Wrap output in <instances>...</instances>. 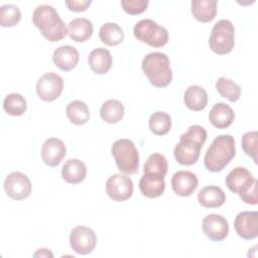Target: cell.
Returning <instances> with one entry per match:
<instances>
[{
	"label": "cell",
	"instance_id": "obj_21",
	"mask_svg": "<svg viewBox=\"0 0 258 258\" xmlns=\"http://www.w3.org/2000/svg\"><path fill=\"white\" fill-rule=\"evenodd\" d=\"M91 70L97 75H104L109 72L112 67L113 58L111 52L103 47L93 49L88 57Z\"/></svg>",
	"mask_w": 258,
	"mask_h": 258
},
{
	"label": "cell",
	"instance_id": "obj_30",
	"mask_svg": "<svg viewBox=\"0 0 258 258\" xmlns=\"http://www.w3.org/2000/svg\"><path fill=\"white\" fill-rule=\"evenodd\" d=\"M26 100L18 93L8 94L4 98L3 109L10 116H21L26 111Z\"/></svg>",
	"mask_w": 258,
	"mask_h": 258
},
{
	"label": "cell",
	"instance_id": "obj_22",
	"mask_svg": "<svg viewBox=\"0 0 258 258\" xmlns=\"http://www.w3.org/2000/svg\"><path fill=\"white\" fill-rule=\"evenodd\" d=\"M86 175L87 167L85 163L77 158L67 160L61 169V176L68 183H80L85 179Z\"/></svg>",
	"mask_w": 258,
	"mask_h": 258
},
{
	"label": "cell",
	"instance_id": "obj_29",
	"mask_svg": "<svg viewBox=\"0 0 258 258\" xmlns=\"http://www.w3.org/2000/svg\"><path fill=\"white\" fill-rule=\"evenodd\" d=\"M148 125L153 134L157 136L165 135L171 128V117L163 111H157L150 116Z\"/></svg>",
	"mask_w": 258,
	"mask_h": 258
},
{
	"label": "cell",
	"instance_id": "obj_8",
	"mask_svg": "<svg viewBox=\"0 0 258 258\" xmlns=\"http://www.w3.org/2000/svg\"><path fill=\"white\" fill-rule=\"evenodd\" d=\"M72 249L81 255H88L93 252L97 244V236L93 229L86 226L75 227L70 234Z\"/></svg>",
	"mask_w": 258,
	"mask_h": 258
},
{
	"label": "cell",
	"instance_id": "obj_36",
	"mask_svg": "<svg viewBox=\"0 0 258 258\" xmlns=\"http://www.w3.org/2000/svg\"><path fill=\"white\" fill-rule=\"evenodd\" d=\"M242 202L247 205H257L258 204V196H257V179L255 178L254 181L243 191L239 195Z\"/></svg>",
	"mask_w": 258,
	"mask_h": 258
},
{
	"label": "cell",
	"instance_id": "obj_20",
	"mask_svg": "<svg viewBox=\"0 0 258 258\" xmlns=\"http://www.w3.org/2000/svg\"><path fill=\"white\" fill-rule=\"evenodd\" d=\"M209 119L214 127L218 129H225L233 123L235 113L229 105L225 103H217L212 107Z\"/></svg>",
	"mask_w": 258,
	"mask_h": 258
},
{
	"label": "cell",
	"instance_id": "obj_23",
	"mask_svg": "<svg viewBox=\"0 0 258 258\" xmlns=\"http://www.w3.org/2000/svg\"><path fill=\"white\" fill-rule=\"evenodd\" d=\"M183 102L185 106L191 111H202L207 107L208 94L206 90L198 85L189 86L183 95Z\"/></svg>",
	"mask_w": 258,
	"mask_h": 258
},
{
	"label": "cell",
	"instance_id": "obj_38",
	"mask_svg": "<svg viewBox=\"0 0 258 258\" xmlns=\"http://www.w3.org/2000/svg\"><path fill=\"white\" fill-rule=\"evenodd\" d=\"M34 257H53V254L48 249H38L37 252L33 254Z\"/></svg>",
	"mask_w": 258,
	"mask_h": 258
},
{
	"label": "cell",
	"instance_id": "obj_34",
	"mask_svg": "<svg viewBox=\"0 0 258 258\" xmlns=\"http://www.w3.org/2000/svg\"><path fill=\"white\" fill-rule=\"evenodd\" d=\"M242 148L244 152L253 158L254 162L257 163V144H258V133L257 131L246 132L242 136Z\"/></svg>",
	"mask_w": 258,
	"mask_h": 258
},
{
	"label": "cell",
	"instance_id": "obj_11",
	"mask_svg": "<svg viewBox=\"0 0 258 258\" xmlns=\"http://www.w3.org/2000/svg\"><path fill=\"white\" fill-rule=\"evenodd\" d=\"M133 182L130 177L119 173L111 175L106 181V192L115 202H124L133 194Z\"/></svg>",
	"mask_w": 258,
	"mask_h": 258
},
{
	"label": "cell",
	"instance_id": "obj_19",
	"mask_svg": "<svg viewBox=\"0 0 258 258\" xmlns=\"http://www.w3.org/2000/svg\"><path fill=\"white\" fill-rule=\"evenodd\" d=\"M198 202L207 209L220 208L226 202V194L216 185H208L198 192Z\"/></svg>",
	"mask_w": 258,
	"mask_h": 258
},
{
	"label": "cell",
	"instance_id": "obj_35",
	"mask_svg": "<svg viewBox=\"0 0 258 258\" xmlns=\"http://www.w3.org/2000/svg\"><path fill=\"white\" fill-rule=\"evenodd\" d=\"M148 0H122L121 5L123 10L130 15H138L147 9Z\"/></svg>",
	"mask_w": 258,
	"mask_h": 258
},
{
	"label": "cell",
	"instance_id": "obj_31",
	"mask_svg": "<svg viewBox=\"0 0 258 258\" xmlns=\"http://www.w3.org/2000/svg\"><path fill=\"white\" fill-rule=\"evenodd\" d=\"M168 169V163L164 155L160 153L151 154L144 163L143 172L148 174H155L165 176Z\"/></svg>",
	"mask_w": 258,
	"mask_h": 258
},
{
	"label": "cell",
	"instance_id": "obj_10",
	"mask_svg": "<svg viewBox=\"0 0 258 258\" xmlns=\"http://www.w3.org/2000/svg\"><path fill=\"white\" fill-rule=\"evenodd\" d=\"M63 89V80L54 73H46L42 75L36 83L37 96L45 102L56 100Z\"/></svg>",
	"mask_w": 258,
	"mask_h": 258
},
{
	"label": "cell",
	"instance_id": "obj_2",
	"mask_svg": "<svg viewBox=\"0 0 258 258\" xmlns=\"http://www.w3.org/2000/svg\"><path fill=\"white\" fill-rule=\"evenodd\" d=\"M32 22L40 33L50 42L61 40L68 34V27L50 5H39L32 13Z\"/></svg>",
	"mask_w": 258,
	"mask_h": 258
},
{
	"label": "cell",
	"instance_id": "obj_25",
	"mask_svg": "<svg viewBox=\"0 0 258 258\" xmlns=\"http://www.w3.org/2000/svg\"><path fill=\"white\" fill-rule=\"evenodd\" d=\"M217 4V0H194L191 1V13L200 22H210L216 17Z\"/></svg>",
	"mask_w": 258,
	"mask_h": 258
},
{
	"label": "cell",
	"instance_id": "obj_17",
	"mask_svg": "<svg viewBox=\"0 0 258 258\" xmlns=\"http://www.w3.org/2000/svg\"><path fill=\"white\" fill-rule=\"evenodd\" d=\"M79 51L72 45H61L52 54L53 63L62 72H69L75 69L79 62Z\"/></svg>",
	"mask_w": 258,
	"mask_h": 258
},
{
	"label": "cell",
	"instance_id": "obj_7",
	"mask_svg": "<svg viewBox=\"0 0 258 258\" xmlns=\"http://www.w3.org/2000/svg\"><path fill=\"white\" fill-rule=\"evenodd\" d=\"M134 36L153 47L164 46L168 41V31L152 19H142L133 28Z\"/></svg>",
	"mask_w": 258,
	"mask_h": 258
},
{
	"label": "cell",
	"instance_id": "obj_3",
	"mask_svg": "<svg viewBox=\"0 0 258 258\" xmlns=\"http://www.w3.org/2000/svg\"><path fill=\"white\" fill-rule=\"evenodd\" d=\"M235 140L231 135L223 134L216 137L208 148L204 163L206 168L212 172L222 171L226 165L235 157Z\"/></svg>",
	"mask_w": 258,
	"mask_h": 258
},
{
	"label": "cell",
	"instance_id": "obj_18",
	"mask_svg": "<svg viewBox=\"0 0 258 258\" xmlns=\"http://www.w3.org/2000/svg\"><path fill=\"white\" fill-rule=\"evenodd\" d=\"M139 189L146 198L155 199L160 197L165 189L164 176L144 173L139 180Z\"/></svg>",
	"mask_w": 258,
	"mask_h": 258
},
{
	"label": "cell",
	"instance_id": "obj_5",
	"mask_svg": "<svg viewBox=\"0 0 258 258\" xmlns=\"http://www.w3.org/2000/svg\"><path fill=\"white\" fill-rule=\"evenodd\" d=\"M111 153L118 169L125 174H135L139 168V154L135 144L126 138L116 140Z\"/></svg>",
	"mask_w": 258,
	"mask_h": 258
},
{
	"label": "cell",
	"instance_id": "obj_33",
	"mask_svg": "<svg viewBox=\"0 0 258 258\" xmlns=\"http://www.w3.org/2000/svg\"><path fill=\"white\" fill-rule=\"evenodd\" d=\"M21 19L20 9L13 4H6L0 7V24L3 27L15 26Z\"/></svg>",
	"mask_w": 258,
	"mask_h": 258
},
{
	"label": "cell",
	"instance_id": "obj_13",
	"mask_svg": "<svg viewBox=\"0 0 258 258\" xmlns=\"http://www.w3.org/2000/svg\"><path fill=\"white\" fill-rule=\"evenodd\" d=\"M203 231L210 240L220 242L228 236L229 224L223 216L210 214L203 220Z\"/></svg>",
	"mask_w": 258,
	"mask_h": 258
},
{
	"label": "cell",
	"instance_id": "obj_37",
	"mask_svg": "<svg viewBox=\"0 0 258 258\" xmlns=\"http://www.w3.org/2000/svg\"><path fill=\"white\" fill-rule=\"evenodd\" d=\"M92 4L91 0H71L66 1L67 7L74 12H83L89 8Z\"/></svg>",
	"mask_w": 258,
	"mask_h": 258
},
{
	"label": "cell",
	"instance_id": "obj_12",
	"mask_svg": "<svg viewBox=\"0 0 258 258\" xmlns=\"http://www.w3.org/2000/svg\"><path fill=\"white\" fill-rule=\"evenodd\" d=\"M234 228L238 236L244 240H253L258 236V212H241L234 221Z\"/></svg>",
	"mask_w": 258,
	"mask_h": 258
},
{
	"label": "cell",
	"instance_id": "obj_15",
	"mask_svg": "<svg viewBox=\"0 0 258 258\" xmlns=\"http://www.w3.org/2000/svg\"><path fill=\"white\" fill-rule=\"evenodd\" d=\"M198 184V176L191 171L179 170L171 177L172 190L179 197H189L197 189Z\"/></svg>",
	"mask_w": 258,
	"mask_h": 258
},
{
	"label": "cell",
	"instance_id": "obj_9",
	"mask_svg": "<svg viewBox=\"0 0 258 258\" xmlns=\"http://www.w3.org/2000/svg\"><path fill=\"white\" fill-rule=\"evenodd\" d=\"M4 190L12 200L21 201L30 196L31 181L23 172L13 171L5 177Z\"/></svg>",
	"mask_w": 258,
	"mask_h": 258
},
{
	"label": "cell",
	"instance_id": "obj_28",
	"mask_svg": "<svg viewBox=\"0 0 258 258\" xmlns=\"http://www.w3.org/2000/svg\"><path fill=\"white\" fill-rule=\"evenodd\" d=\"M99 37L106 45L115 46L124 40V32L117 23L107 22L101 26L99 30Z\"/></svg>",
	"mask_w": 258,
	"mask_h": 258
},
{
	"label": "cell",
	"instance_id": "obj_26",
	"mask_svg": "<svg viewBox=\"0 0 258 258\" xmlns=\"http://www.w3.org/2000/svg\"><path fill=\"white\" fill-rule=\"evenodd\" d=\"M100 115L103 121L109 124H115L123 118L124 106L118 100H115V99L107 100L101 106Z\"/></svg>",
	"mask_w": 258,
	"mask_h": 258
},
{
	"label": "cell",
	"instance_id": "obj_6",
	"mask_svg": "<svg viewBox=\"0 0 258 258\" xmlns=\"http://www.w3.org/2000/svg\"><path fill=\"white\" fill-rule=\"evenodd\" d=\"M210 48L217 54L224 55L232 51L235 45V28L227 19H221L213 26L210 38Z\"/></svg>",
	"mask_w": 258,
	"mask_h": 258
},
{
	"label": "cell",
	"instance_id": "obj_1",
	"mask_svg": "<svg viewBox=\"0 0 258 258\" xmlns=\"http://www.w3.org/2000/svg\"><path fill=\"white\" fill-rule=\"evenodd\" d=\"M207 131L200 125H191L181 134L174 147V158L181 165L195 164L201 154V149L207 140Z\"/></svg>",
	"mask_w": 258,
	"mask_h": 258
},
{
	"label": "cell",
	"instance_id": "obj_14",
	"mask_svg": "<svg viewBox=\"0 0 258 258\" xmlns=\"http://www.w3.org/2000/svg\"><path fill=\"white\" fill-rule=\"evenodd\" d=\"M67 154V147L62 140L58 138L46 139L41 147V157L48 166H57Z\"/></svg>",
	"mask_w": 258,
	"mask_h": 258
},
{
	"label": "cell",
	"instance_id": "obj_24",
	"mask_svg": "<svg viewBox=\"0 0 258 258\" xmlns=\"http://www.w3.org/2000/svg\"><path fill=\"white\" fill-rule=\"evenodd\" d=\"M68 34L74 41L84 42L93 34V23L87 18H75L68 25Z\"/></svg>",
	"mask_w": 258,
	"mask_h": 258
},
{
	"label": "cell",
	"instance_id": "obj_4",
	"mask_svg": "<svg viewBox=\"0 0 258 258\" xmlns=\"http://www.w3.org/2000/svg\"><path fill=\"white\" fill-rule=\"evenodd\" d=\"M142 71L147 77L149 83L156 88L167 87L172 80V71L170 61L165 53L154 51L144 56Z\"/></svg>",
	"mask_w": 258,
	"mask_h": 258
},
{
	"label": "cell",
	"instance_id": "obj_27",
	"mask_svg": "<svg viewBox=\"0 0 258 258\" xmlns=\"http://www.w3.org/2000/svg\"><path fill=\"white\" fill-rule=\"evenodd\" d=\"M69 120L75 125H84L90 119V111L88 105L80 100L70 102L66 109Z\"/></svg>",
	"mask_w": 258,
	"mask_h": 258
},
{
	"label": "cell",
	"instance_id": "obj_16",
	"mask_svg": "<svg viewBox=\"0 0 258 258\" xmlns=\"http://www.w3.org/2000/svg\"><path fill=\"white\" fill-rule=\"evenodd\" d=\"M254 179L252 173L247 168L238 166L228 173L226 177V185L232 192L240 195L254 181Z\"/></svg>",
	"mask_w": 258,
	"mask_h": 258
},
{
	"label": "cell",
	"instance_id": "obj_32",
	"mask_svg": "<svg viewBox=\"0 0 258 258\" xmlns=\"http://www.w3.org/2000/svg\"><path fill=\"white\" fill-rule=\"evenodd\" d=\"M216 89L221 97L228 99L230 102H236L241 96V87L232 80L221 77L216 83Z\"/></svg>",
	"mask_w": 258,
	"mask_h": 258
}]
</instances>
